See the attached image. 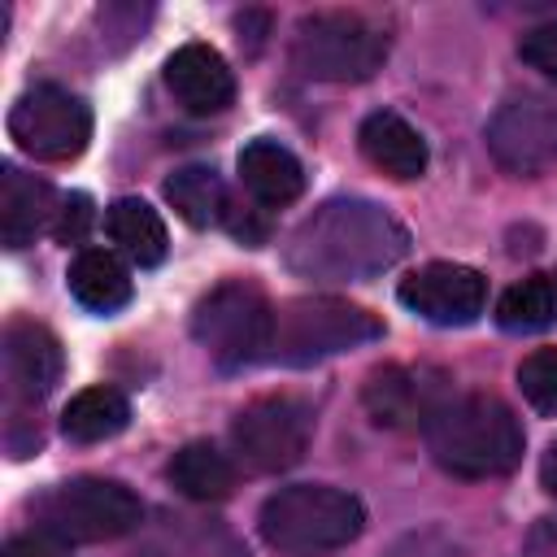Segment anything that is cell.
Returning a JSON list of instances; mask_svg holds the SVG:
<instances>
[{
    "instance_id": "30bf717a",
    "label": "cell",
    "mask_w": 557,
    "mask_h": 557,
    "mask_svg": "<svg viewBox=\"0 0 557 557\" xmlns=\"http://www.w3.org/2000/svg\"><path fill=\"white\" fill-rule=\"evenodd\" d=\"M492 157L513 174H540L557 161V91L509 100L487 126Z\"/></svg>"
},
{
    "instance_id": "7402d4cb",
    "label": "cell",
    "mask_w": 557,
    "mask_h": 557,
    "mask_svg": "<svg viewBox=\"0 0 557 557\" xmlns=\"http://www.w3.org/2000/svg\"><path fill=\"white\" fill-rule=\"evenodd\" d=\"M144 557H248V548L218 522L178 518L144 548Z\"/></svg>"
},
{
    "instance_id": "5b68a950",
    "label": "cell",
    "mask_w": 557,
    "mask_h": 557,
    "mask_svg": "<svg viewBox=\"0 0 557 557\" xmlns=\"http://www.w3.org/2000/svg\"><path fill=\"white\" fill-rule=\"evenodd\" d=\"M144 522L139 496L117 479H70L35 500V531L61 544H100L135 531Z\"/></svg>"
},
{
    "instance_id": "9a60e30c",
    "label": "cell",
    "mask_w": 557,
    "mask_h": 557,
    "mask_svg": "<svg viewBox=\"0 0 557 557\" xmlns=\"http://www.w3.org/2000/svg\"><path fill=\"white\" fill-rule=\"evenodd\" d=\"M361 139V152L374 170L392 174V178H418L426 170V139L392 109H379L361 122L357 131Z\"/></svg>"
},
{
    "instance_id": "f546056e",
    "label": "cell",
    "mask_w": 557,
    "mask_h": 557,
    "mask_svg": "<svg viewBox=\"0 0 557 557\" xmlns=\"http://www.w3.org/2000/svg\"><path fill=\"white\" fill-rule=\"evenodd\" d=\"M540 483H544L548 496H557V440H553L548 453L540 457Z\"/></svg>"
},
{
    "instance_id": "7a4b0ae2",
    "label": "cell",
    "mask_w": 557,
    "mask_h": 557,
    "mask_svg": "<svg viewBox=\"0 0 557 557\" xmlns=\"http://www.w3.org/2000/svg\"><path fill=\"white\" fill-rule=\"evenodd\" d=\"M431 457L457 479H496L522 461V422L492 392H466L426 413Z\"/></svg>"
},
{
    "instance_id": "e0dca14e",
    "label": "cell",
    "mask_w": 557,
    "mask_h": 557,
    "mask_svg": "<svg viewBox=\"0 0 557 557\" xmlns=\"http://www.w3.org/2000/svg\"><path fill=\"white\" fill-rule=\"evenodd\" d=\"M65 283H70L74 300L83 309H91V313H117L122 305H131V292H135L126 265L104 248H83L70 261V278Z\"/></svg>"
},
{
    "instance_id": "2e32d148",
    "label": "cell",
    "mask_w": 557,
    "mask_h": 557,
    "mask_svg": "<svg viewBox=\"0 0 557 557\" xmlns=\"http://www.w3.org/2000/svg\"><path fill=\"white\" fill-rule=\"evenodd\" d=\"M239 183L257 205L278 209L305 191V170L278 139H252L239 148Z\"/></svg>"
},
{
    "instance_id": "d4e9b609",
    "label": "cell",
    "mask_w": 557,
    "mask_h": 557,
    "mask_svg": "<svg viewBox=\"0 0 557 557\" xmlns=\"http://www.w3.org/2000/svg\"><path fill=\"white\" fill-rule=\"evenodd\" d=\"M518 387L531 409L557 418V348H535L518 361Z\"/></svg>"
},
{
    "instance_id": "4316f807",
    "label": "cell",
    "mask_w": 557,
    "mask_h": 557,
    "mask_svg": "<svg viewBox=\"0 0 557 557\" xmlns=\"http://www.w3.org/2000/svg\"><path fill=\"white\" fill-rule=\"evenodd\" d=\"M91 200L83 196V191H70V196H61V213H57V226H52V235L61 239V244H78L83 235H87V226H91Z\"/></svg>"
},
{
    "instance_id": "9c48e42d",
    "label": "cell",
    "mask_w": 557,
    "mask_h": 557,
    "mask_svg": "<svg viewBox=\"0 0 557 557\" xmlns=\"http://www.w3.org/2000/svg\"><path fill=\"white\" fill-rule=\"evenodd\" d=\"M309 405L296 396H261L252 405H244L231 422V444L239 453V461L252 474H278L287 466H296L309 448Z\"/></svg>"
},
{
    "instance_id": "8fae6325",
    "label": "cell",
    "mask_w": 557,
    "mask_h": 557,
    "mask_svg": "<svg viewBox=\"0 0 557 557\" xmlns=\"http://www.w3.org/2000/svg\"><path fill=\"white\" fill-rule=\"evenodd\" d=\"M400 305L435 326H470L487 305V278L457 261H431L400 283Z\"/></svg>"
},
{
    "instance_id": "ba28073f",
    "label": "cell",
    "mask_w": 557,
    "mask_h": 557,
    "mask_svg": "<svg viewBox=\"0 0 557 557\" xmlns=\"http://www.w3.org/2000/svg\"><path fill=\"white\" fill-rule=\"evenodd\" d=\"M9 139L35 161H74L91 139V109L52 83L22 91L9 109Z\"/></svg>"
},
{
    "instance_id": "5bb4252c",
    "label": "cell",
    "mask_w": 557,
    "mask_h": 557,
    "mask_svg": "<svg viewBox=\"0 0 557 557\" xmlns=\"http://www.w3.org/2000/svg\"><path fill=\"white\" fill-rule=\"evenodd\" d=\"M61 213V196L17 165L0 170V239L9 248H26L39 231H52Z\"/></svg>"
},
{
    "instance_id": "6da1fadb",
    "label": "cell",
    "mask_w": 557,
    "mask_h": 557,
    "mask_svg": "<svg viewBox=\"0 0 557 557\" xmlns=\"http://www.w3.org/2000/svg\"><path fill=\"white\" fill-rule=\"evenodd\" d=\"M409 248L405 226L370 200H326L287 239V265L322 283H357L396 265Z\"/></svg>"
},
{
    "instance_id": "603a6c76",
    "label": "cell",
    "mask_w": 557,
    "mask_h": 557,
    "mask_svg": "<svg viewBox=\"0 0 557 557\" xmlns=\"http://www.w3.org/2000/svg\"><path fill=\"white\" fill-rule=\"evenodd\" d=\"M366 409H370V418L379 426H409L418 418V409H422L418 379L409 370H400V366L374 370L370 383H366Z\"/></svg>"
},
{
    "instance_id": "484cf974",
    "label": "cell",
    "mask_w": 557,
    "mask_h": 557,
    "mask_svg": "<svg viewBox=\"0 0 557 557\" xmlns=\"http://www.w3.org/2000/svg\"><path fill=\"white\" fill-rule=\"evenodd\" d=\"M518 57H522L531 70L557 78V17H548V22L531 26V30H522V39H518Z\"/></svg>"
},
{
    "instance_id": "4fadbf2b",
    "label": "cell",
    "mask_w": 557,
    "mask_h": 557,
    "mask_svg": "<svg viewBox=\"0 0 557 557\" xmlns=\"http://www.w3.org/2000/svg\"><path fill=\"white\" fill-rule=\"evenodd\" d=\"M165 87L196 117L222 113L235 100V74L222 61V52L209 48V44H183V48H174L170 61H165Z\"/></svg>"
},
{
    "instance_id": "83f0119b",
    "label": "cell",
    "mask_w": 557,
    "mask_h": 557,
    "mask_svg": "<svg viewBox=\"0 0 557 557\" xmlns=\"http://www.w3.org/2000/svg\"><path fill=\"white\" fill-rule=\"evenodd\" d=\"M4 444H9V453L13 457H30L39 444H44V431H39V422L26 413V409H9V418H4Z\"/></svg>"
},
{
    "instance_id": "ffe728a7",
    "label": "cell",
    "mask_w": 557,
    "mask_h": 557,
    "mask_svg": "<svg viewBox=\"0 0 557 557\" xmlns=\"http://www.w3.org/2000/svg\"><path fill=\"white\" fill-rule=\"evenodd\" d=\"M131 422V405L117 387H83L65 413H61V431L74 440V444H100V440H113L122 426Z\"/></svg>"
},
{
    "instance_id": "44dd1931",
    "label": "cell",
    "mask_w": 557,
    "mask_h": 557,
    "mask_svg": "<svg viewBox=\"0 0 557 557\" xmlns=\"http://www.w3.org/2000/svg\"><path fill=\"white\" fill-rule=\"evenodd\" d=\"M165 200L178 209L183 222L191 226H213L226 222V187L209 165H183L165 178Z\"/></svg>"
},
{
    "instance_id": "8992f818",
    "label": "cell",
    "mask_w": 557,
    "mask_h": 557,
    "mask_svg": "<svg viewBox=\"0 0 557 557\" xmlns=\"http://www.w3.org/2000/svg\"><path fill=\"white\" fill-rule=\"evenodd\" d=\"M374 339H383V322L370 309L335 296H305L274 313L270 357L283 366H313L322 357H335Z\"/></svg>"
},
{
    "instance_id": "3957f363",
    "label": "cell",
    "mask_w": 557,
    "mask_h": 557,
    "mask_svg": "<svg viewBox=\"0 0 557 557\" xmlns=\"http://www.w3.org/2000/svg\"><path fill=\"white\" fill-rule=\"evenodd\" d=\"M257 527H261V540L283 557H322L361 535L366 509L344 487L296 483V487H278L261 505Z\"/></svg>"
},
{
    "instance_id": "d6986e66",
    "label": "cell",
    "mask_w": 557,
    "mask_h": 557,
    "mask_svg": "<svg viewBox=\"0 0 557 557\" xmlns=\"http://www.w3.org/2000/svg\"><path fill=\"white\" fill-rule=\"evenodd\" d=\"M170 483L191 500H222L235 487V466L209 440H191L170 457Z\"/></svg>"
},
{
    "instance_id": "277c9868",
    "label": "cell",
    "mask_w": 557,
    "mask_h": 557,
    "mask_svg": "<svg viewBox=\"0 0 557 557\" xmlns=\"http://www.w3.org/2000/svg\"><path fill=\"white\" fill-rule=\"evenodd\" d=\"M274 313L278 309L252 278H226L191 309V335L222 370H239L270 357Z\"/></svg>"
},
{
    "instance_id": "7c38bea8",
    "label": "cell",
    "mask_w": 557,
    "mask_h": 557,
    "mask_svg": "<svg viewBox=\"0 0 557 557\" xmlns=\"http://www.w3.org/2000/svg\"><path fill=\"white\" fill-rule=\"evenodd\" d=\"M0 361H4V392L13 405L44 400L61 383V370H65L61 339L35 318H9L4 322Z\"/></svg>"
},
{
    "instance_id": "cb8c5ba5",
    "label": "cell",
    "mask_w": 557,
    "mask_h": 557,
    "mask_svg": "<svg viewBox=\"0 0 557 557\" xmlns=\"http://www.w3.org/2000/svg\"><path fill=\"white\" fill-rule=\"evenodd\" d=\"M553 309H557V296H553V283L544 274H527L518 278L500 305H496V322L505 331H540L553 322Z\"/></svg>"
},
{
    "instance_id": "f1b7e54d",
    "label": "cell",
    "mask_w": 557,
    "mask_h": 557,
    "mask_svg": "<svg viewBox=\"0 0 557 557\" xmlns=\"http://www.w3.org/2000/svg\"><path fill=\"white\" fill-rule=\"evenodd\" d=\"M4 557H61V540L48 531H30V535H13L4 544Z\"/></svg>"
},
{
    "instance_id": "52a82bcc",
    "label": "cell",
    "mask_w": 557,
    "mask_h": 557,
    "mask_svg": "<svg viewBox=\"0 0 557 557\" xmlns=\"http://www.w3.org/2000/svg\"><path fill=\"white\" fill-rule=\"evenodd\" d=\"M387 57V30L361 13H305L296 22L292 61L322 83H366Z\"/></svg>"
},
{
    "instance_id": "ac0fdd59",
    "label": "cell",
    "mask_w": 557,
    "mask_h": 557,
    "mask_svg": "<svg viewBox=\"0 0 557 557\" xmlns=\"http://www.w3.org/2000/svg\"><path fill=\"white\" fill-rule=\"evenodd\" d=\"M104 226L113 235V244L135 261V265H161L165 261V248H170V235H165V222L161 213L148 205V200H135V196H122L104 209Z\"/></svg>"
}]
</instances>
